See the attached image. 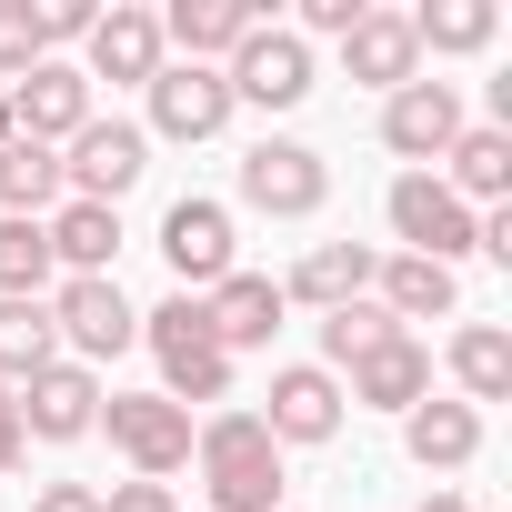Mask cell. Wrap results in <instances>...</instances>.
Masks as SVG:
<instances>
[{"label": "cell", "instance_id": "cell-10", "mask_svg": "<svg viewBox=\"0 0 512 512\" xmlns=\"http://www.w3.org/2000/svg\"><path fill=\"white\" fill-rule=\"evenodd\" d=\"M161 262L181 272L191 302H201L211 282H231V211H221V201H171V211H161Z\"/></svg>", "mask_w": 512, "mask_h": 512}, {"label": "cell", "instance_id": "cell-9", "mask_svg": "<svg viewBox=\"0 0 512 512\" xmlns=\"http://www.w3.org/2000/svg\"><path fill=\"white\" fill-rule=\"evenodd\" d=\"M462 131H472V121H462V91H452V81H402V91L382 101V151H402V161H442Z\"/></svg>", "mask_w": 512, "mask_h": 512}, {"label": "cell", "instance_id": "cell-5", "mask_svg": "<svg viewBox=\"0 0 512 512\" xmlns=\"http://www.w3.org/2000/svg\"><path fill=\"white\" fill-rule=\"evenodd\" d=\"M51 332L71 342V362L91 372V362H111V352H131L141 342V312L121 302V282L111 272H71L61 292H51Z\"/></svg>", "mask_w": 512, "mask_h": 512}, {"label": "cell", "instance_id": "cell-33", "mask_svg": "<svg viewBox=\"0 0 512 512\" xmlns=\"http://www.w3.org/2000/svg\"><path fill=\"white\" fill-rule=\"evenodd\" d=\"M101 512H181V502H171V482H121V492H101Z\"/></svg>", "mask_w": 512, "mask_h": 512}, {"label": "cell", "instance_id": "cell-30", "mask_svg": "<svg viewBox=\"0 0 512 512\" xmlns=\"http://www.w3.org/2000/svg\"><path fill=\"white\" fill-rule=\"evenodd\" d=\"M392 332H402V322H392L382 302H342V312H322V362L352 372V362H362L372 342H392Z\"/></svg>", "mask_w": 512, "mask_h": 512}, {"label": "cell", "instance_id": "cell-11", "mask_svg": "<svg viewBox=\"0 0 512 512\" xmlns=\"http://www.w3.org/2000/svg\"><path fill=\"white\" fill-rule=\"evenodd\" d=\"M81 121H91V81H81L71 61H31V71L11 81V131H21V141H51V151H61Z\"/></svg>", "mask_w": 512, "mask_h": 512}, {"label": "cell", "instance_id": "cell-21", "mask_svg": "<svg viewBox=\"0 0 512 512\" xmlns=\"http://www.w3.org/2000/svg\"><path fill=\"white\" fill-rule=\"evenodd\" d=\"M402 452H412L422 472H472L482 412H472V402H412V412H402Z\"/></svg>", "mask_w": 512, "mask_h": 512}, {"label": "cell", "instance_id": "cell-20", "mask_svg": "<svg viewBox=\"0 0 512 512\" xmlns=\"http://www.w3.org/2000/svg\"><path fill=\"white\" fill-rule=\"evenodd\" d=\"M342 402H372V412H412V402H432V352H422L412 332L372 342V352L352 362V392H342Z\"/></svg>", "mask_w": 512, "mask_h": 512}, {"label": "cell", "instance_id": "cell-1", "mask_svg": "<svg viewBox=\"0 0 512 512\" xmlns=\"http://www.w3.org/2000/svg\"><path fill=\"white\" fill-rule=\"evenodd\" d=\"M191 462L211 482V512H272L282 502V442L262 432V412H211L191 432Z\"/></svg>", "mask_w": 512, "mask_h": 512}, {"label": "cell", "instance_id": "cell-35", "mask_svg": "<svg viewBox=\"0 0 512 512\" xmlns=\"http://www.w3.org/2000/svg\"><path fill=\"white\" fill-rule=\"evenodd\" d=\"M31 512H101V492H91V482H41Z\"/></svg>", "mask_w": 512, "mask_h": 512}, {"label": "cell", "instance_id": "cell-22", "mask_svg": "<svg viewBox=\"0 0 512 512\" xmlns=\"http://www.w3.org/2000/svg\"><path fill=\"white\" fill-rule=\"evenodd\" d=\"M372 302H382L392 322H442V312H462V282H452L442 262H412V251H392V262L372 272Z\"/></svg>", "mask_w": 512, "mask_h": 512}, {"label": "cell", "instance_id": "cell-25", "mask_svg": "<svg viewBox=\"0 0 512 512\" xmlns=\"http://www.w3.org/2000/svg\"><path fill=\"white\" fill-rule=\"evenodd\" d=\"M452 382H462L472 412H482V402H512V332H502V322H462V332H452Z\"/></svg>", "mask_w": 512, "mask_h": 512}, {"label": "cell", "instance_id": "cell-38", "mask_svg": "<svg viewBox=\"0 0 512 512\" xmlns=\"http://www.w3.org/2000/svg\"><path fill=\"white\" fill-rule=\"evenodd\" d=\"M0 141H11V91H0Z\"/></svg>", "mask_w": 512, "mask_h": 512}, {"label": "cell", "instance_id": "cell-19", "mask_svg": "<svg viewBox=\"0 0 512 512\" xmlns=\"http://www.w3.org/2000/svg\"><path fill=\"white\" fill-rule=\"evenodd\" d=\"M342 71L372 81L382 101H392L402 81H422V41H412V21H402V11H362V21L342 31Z\"/></svg>", "mask_w": 512, "mask_h": 512}, {"label": "cell", "instance_id": "cell-4", "mask_svg": "<svg viewBox=\"0 0 512 512\" xmlns=\"http://www.w3.org/2000/svg\"><path fill=\"white\" fill-rule=\"evenodd\" d=\"M91 432H111V452H121L141 482H171V472L191 462V412L161 402V392H111Z\"/></svg>", "mask_w": 512, "mask_h": 512}, {"label": "cell", "instance_id": "cell-13", "mask_svg": "<svg viewBox=\"0 0 512 512\" xmlns=\"http://www.w3.org/2000/svg\"><path fill=\"white\" fill-rule=\"evenodd\" d=\"M11 402H21V432H31V442H81V432L101 422V382H91L81 362H51V372H31Z\"/></svg>", "mask_w": 512, "mask_h": 512}, {"label": "cell", "instance_id": "cell-17", "mask_svg": "<svg viewBox=\"0 0 512 512\" xmlns=\"http://www.w3.org/2000/svg\"><path fill=\"white\" fill-rule=\"evenodd\" d=\"M151 71H161V11L111 0V11L91 21V71H81V81H141V91H151Z\"/></svg>", "mask_w": 512, "mask_h": 512}, {"label": "cell", "instance_id": "cell-32", "mask_svg": "<svg viewBox=\"0 0 512 512\" xmlns=\"http://www.w3.org/2000/svg\"><path fill=\"white\" fill-rule=\"evenodd\" d=\"M31 11H41V51H61V41H91V0H31Z\"/></svg>", "mask_w": 512, "mask_h": 512}, {"label": "cell", "instance_id": "cell-31", "mask_svg": "<svg viewBox=\"0 0 512 512\" xmlns=\"http://www.w3.org/2000/svg\"><path fill=\"white\" fill-rule=\"evenodd\" d=\"M31 61H51L41 51V11H31V0H0V91H11Z\"/></svg>", "mask_w": 512, "mask_h": 512}, {"label": "cell", "instance_id": "cell-12", "mask_svg": "<svg viewBox=\"0 0 512 512\" xmlns=\"http://www.w3.org/2000/svg\"><path fill=\"white\" fill-rule=\"evenodd\" d=\"M231 121V81L201 71V61H161L151 71V131L161 141H211Z\"/></svg>", "mask_w": 512, "mask_h": 512}, {"label": "cell", "instance_id": "cell-29", "mask_svg": "<svg viewBox=\"0 0 512 512\" xmlns=\"http://www.w3.org/2000/svg\"><path fill=\"white\" fill-rule=\"evenodd\" d=\"M51 231L41 221H0V302H51Z\"/></svg>", "mask_w": 512, "mask_h": 512}, {"label": "cell", "instance_id": "cell-24", "mask_svg": "<svg viewBox=\"0 0 512 512\" xmlns=\"http://www.w3.org/2000/svg\"><path fill=\"white\" fill-rule=\"evenodd\" d=\"M442 161H452V171H442V191H452V201H482V211H492V201L512 191V131H502V121L462 131Z\"/></svg>", "mask_w": 512, "mask_h": 512}, {"label": "cell", "instance_id": "cell-36", "mask_svg": "<svg viewBox=\"0 0 512 512\" xmlns=\"http://www.w3.org/2000/svg\"><path fill=\"white\" fill-rule=\"evenodd\" d=\"M31 452V432H21V402H11V382H0V472H11Z\"/></svg>", "mask_w": 512, "mask_h": 512}, {"label": "cell", "instance_id": "cell-34", "mask_svg": "<svg viewBox=\"0 0 512 512\" xmlns=\"http://www.w3.org/2000/svg\"><path fill=\"white\" fill-rule=\"evenodd\" d=\"M362 11H372V0H302V31H332V41H342Z\"/></svg>", "mask_w": 512, "mask_h": 512}, {"label": "cell", "instance_id": "cell-23", "mask_svg": "<svg viewBox=\"0 0 512 512\" xmlns=\"http://www.w3.org/2000/svg\"><path fill=\"white\" fill-rule=\"evenodd\" d=\"M41 211H61V151L51 141H0V221H41Z\"/></svg>", "mask_w": 512, "mask_h": 512}, {"label": "cell", "instance_id": "cell-2", "mask_svg": "<svg viewBox=\"0 0 512 512\" xmlns=\"http://www.w3.org/2000/svg\"><path fill=\"white\" fill-rule=\"evenodd\" d=\"M141 342H151V362H161V402H231V352L211 342V322H201V302L191 292H171L161 312H141Z\"/></svg>", "mask_w": 512, "mask_h": 512}, {"label": "cell", "instance_id": "cell-3", "mask_svg": "<svg viewBox=\"0 0 512 512\" xmlns=\"http://www.w3.org/2000/svg\"><path fill=\"white\" fill-rule=\"evenodd\" d=\"M151 171V131L141 121H81L71 141H61V201H101V211H121V191Z\"/></svg>", "mask_w": 512, "mask_h": 512}, {"label": "cell", "instance_id": "cell-27", "mask_svg": "<svg viewBox=\"0 0 512 512\" xmlns=\"http://www.w3.org/2000/svg\"><path fill=\"white\" fill-rule=\"evenodd\" d=\"M61 362V332H51V302H0V382H31Z\"/></svg>", "mask_w": 512, "mask_h": 512}, {"label": "cell", "instance_id": "cell-14", "mask_svg": "<svg viewBox=\"0 0 512 512\" xmlns=\"http://www.w3.org/2000/svg\"><path fill=\"white\" fill-rule=\"evenodd\" d=\"M262 432H272V442H332V432H342V382H332L322 362H282Z\"/></svg>", "mask_w": 512, "mask_h": 512}, {"label": "cell", "instance_id": "cell-28", "mask_svg": "<svg viewBox=\"0 0 512 512\" xmlns=\"http://www.w3.org/2000/svg\"><path fill=\"white\" fill-rule=\"evenodd\" d=\"M402 21H412L422 51H492V31H502L492 0H422V11H402Z\"/></svg>", "mask_w": 512, "mask_h": 512}, {"label": "cell", "instance_id": "cell-16", "mask_svg": "<svg viewBox=\"0 0 512 512\" xmlns=\"http://www.w3.org/2000/svg\"><path fill=\"white\" fill-rule=\"evenodd\" d=\"M282 282H262V272H231V282H211L201 292V322H211V342L221 352H262L272 332H282Z\"/></svg>", "mask_w": 512, "mask_h": 512}, {"label": "cell", "instance_id": "cell-37", "mask_svg": "<svg viewBox=\"0 0 512 512\" xmlns=\"http://www.w3.org/2000/svg\"><path fill=\"white\" fill-rule=\"evenodd\" d=\"M422 512H472V492H432V502H422Z\"/></svg>", "mask_w": 512, "mask_h": 512}, {"label": "cell", "instance_id": "cell-15", "mask_svg": "<svg viewBox=\"0 0 512 512\" xmlns=\"http://www.w3.org/2000/svg\"><path fill=\"white\" fill-rule=\"evenodd\" d=\"M372 272H382V251H372V241H312L302 262H292V282H282V302L342 312V302H372Z\"/></svg>", "mask_w": 512, "mask_h": 512}, {"label": "cell", "instance_id": "cell-6", "mask_svg": "<svg viewBox=\"0 0 512 512\" xmlns=\"http://www.w3.org/2000/svg\"><path fill=\"white\" fill-rule=\"evenodd\" d=\"M332 201V171L312 141H251L241 151V211H272V221H312Z\"/></svg>", "mask_w": 512, "mask_h": 512}, {"label": "cell", "instance_id": "cell-8", "mask_svg": "<svg viewBox=\"0 0 512 512\" xmlns=\"http://www.w3.org/2000/svg\"><path fill=\"white\" fill-rule=\"evenodd\" d=\"M221 81H231V111L241 101H262V111H292V101H312V41L302 31H251L231 61H221Z\"/></svg>", "mask_w": 512, "mask_h": 512}, {"label": "cell", "instance_id": "cell-18", "mask_svg": "<svg viewBox=\"0 0 512 512\" xmlns=\"http://www.w3.org/2000/svg\"><path fill=\"white\" fill-rule=\"evenodd\" d=\"M251 31H262L251 0H171V11H161V51L181 41V61H201V71H221Z\"/></svg>", "mask_w": 512, "mask_h": 512}, {"label": "cell", "instance_id": "cell-7", "mask_svg": "<svg viewBox=\"0 0 512 512\" xmlns=\"http://www.w3.org/2000/svg\"><path fill=\"white\" fill-rule=\"evenodd\" d=\"M392 231H402V251H412V262H462V251H472V231H482V211L472 201H452L432 171H402L392 181Z\"/></svg>", "mask_w": 512, "mask_h": 512}, {"label": "cell", "instance_id": "cell-26", "mask_svg": "<svg viewBox=\"0 0 512 512\" xmlns=\"http://www.w3.org/2000/svg\"><path fill=\"white\" fill-rule=\"evenodd\" d=\"M41 231H51L61 272H111V251H121V211H101V201H61Z\"/></svg>", "mask_w": 512, "mask_h": 512}]
</instances>
